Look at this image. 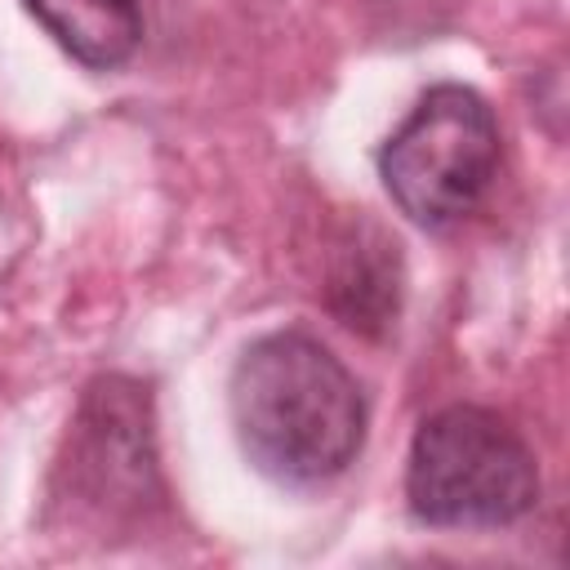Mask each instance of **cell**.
Returning a JSON list of instances; mask_svg holds the SVG:
<instances>
[{"instance_id":"cell-5","label":"cell","mask_w":570,"mask_h":570,"mask_svg":"<svg viewBox=\"0 0 570 570\" xmlns=\"http://www.w3.org/2000/svg\"><path fill=\"white\" fill-rule=\"evenodd\" d=\"M22 4L89 71L125 67L142 45L138 0H22Z\"/></svg>"},{"instance_id":"cell-1","label":"cell","mask_w":570,"mask_h":570,"mask_svg":"<svg viewBox=\"0 0 570 570\" xmlns=\"http://www.w3.org/2000/svg\"><path fill=\"white\" fill-rule=\"evenodd\" d=\"M245 459L281 485H325L365 445V396L352 370L307 330L254 338L227 379Z\"/></svg>"},{"instance_id":"cell-3","label":"cell","mask_w":570,"mask_h":570,"mask_svg":"<svg viewBox=\"0 0 570 570\" xmlns=\"http://www.w3.org/2000/svg\"><path fill=\"white\" fill-rule=\"evenodd\" d=\"M494 107L468 85H432L379 151V178L419 227H450L481 209L499 178Z\"/></svg>"},{"instance_id":"cell-4","label":"cell","mask_w":570,"mask_h":570,"mask_svg":"<svg viewBox=\"0 0 570 570\" xmlns=\"http://www.w3.org/2000/svg\"><path fill=\"white\" fill-rule=\"evenodd\" d=\"M76 428L71 485H80L89 503L142 508L156 490L147 396H138V387L125 379H107L89 392Z\"/></svg>"},{"instance_id":"cell-2","label":"cell","mask_w":570,"mask_h":570,"mask_svg":"<svg viewBox=\"0 0 570 570\" xmlns=\"http://www.w3.org/2000/svg\"><path fill=\"white\" fill-rule=\"evenodd\" d=\"M405 499L436 530H503L539 503V463L503 414L445 405L410 441Z\"/></svg>"}]
</instances>
